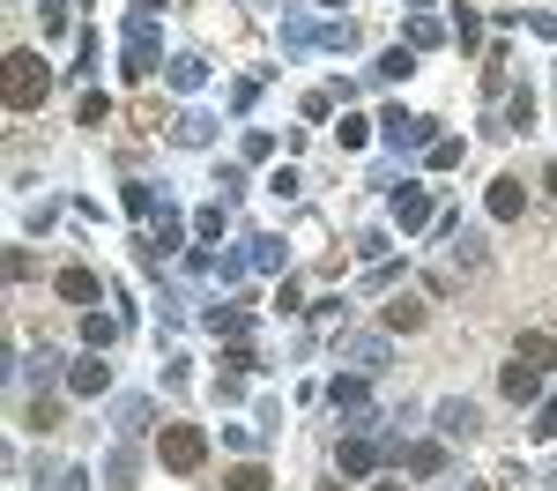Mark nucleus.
<instances>
[{"mask_svg": "<svg viewBox=\"0 0 557 491\" xmlns=\"http://www.w3.org/2000/svg\"><path fill=\"white\" fill-rule=\"evenodd\" d=\"M0 97H8V112H38L45 97H52V60H45L38 45H15V52H8Z\"/></svg>", "mask_w": 557, "mask_h": 491, "instance_id": "f257e3e1", "label": "nucleus"}, {"mask_svg": "<svg viewBox=\"0 0 557 491\" xmlns=\"http://www.w3.org/2000/svg\"><path fill=\"white\" fill-rule=\"evenodd\" d=\"M157 454H164V469L194 477V469L209 462V432H201V425H164V432H157Z\"/></svg>", "mask_w": 557, "mask_h": 491, "instance_id": "f03ea898", "label": "nucleus"}, {"mask_svg": "<svg viewBox=\"0 0 557 491\" xmlns=\"http://www.w3.org/2000/svg\"><path fill=\"white\" fill-rule=\"evenodd\" d=\"M164 67V45H157V15H127V83H149Z\"/></svg>", "mask_w": 557, "mask_h": 491, "instance_id": "7ed1b4c3", "label": "nucleus"}, {"mask_svg": "<svg viewBox=\"0 0 557 491\" xmlns=\"http://www.w3.org/2000/svg\"><path fill=\"white\" fill-rule=\"evenodd\" d=\"M386 454H394V446H386L380 432H372V425H357V432H349V440L335 446V469H343V477H372Z\"/></svg>", "mask_w": 557, "mask_h": 491, "instance_id": "20e7f679", "label": "nucleus"}, {"mask_svg": "<svg viewBox=\"0 0 557 491\" xmlns=\"http://www.w3.org/2000/svg\"><path fill=\"white\" fill-rule=\"evenodd\" d=\"M380 134H386V149H431V142H438V120H417V112L386 105V112H380Z\"/></svg>", "mask_w": 557, "mask_h": 491, "instance_id": "39448f33", "label": "nucleus"}, {"mask_svg": "<svg viewBox=\"0 0 557 491\" xmlns=\"http://www.w3.org/2000/svg\"><path fill=\"white\" fill-rule=\"evenodd\" d=\"M178 246H186V223H178V209H164V217H149V238H141V261H172Z\"/></svg>", "mask_w": 557, "mask_h": 491, "instance_id": "423d86ee", "label": "nucleus"}, {"mask_svg": "<svg viewBox=\"0 0 557 491\" xmlns=\"http://www.w3.org/2000/svg\"><path fill=\"white\" fill-rule=\"evenodd\" d=\"M112 388V365H104V351H83L75 365H67V395H83V402H97Z\"/></svg>", "mask_w": 557, "mask_h": 491, "instance_id": "0eeeda50", "label": "nucleus"}, {"mask_svg": "<svg viewBox=\"0 0 557 491\" xmlns=\"http://www.w3.org/2000/svg\"><path fill=\"white\" fill-rule=\"evenodd\" d=\"M327 402L364 425V417H372V380H364V372H335V380H327Z\"/></svg>", "mask_w": 557, "mask_h": 491, "instance_id": "6e6552de", "label": "nucleus"}, {"mask_svg": "<svg viewBox=\"0 0 557 491\" xmlns=\"http://www.w3.org/2000/svg\"><path fill=\"white\" fill-rule=\"evenodd\" d=\"M343 365L364 372V380H380L386 372V335H343Z\"/></svg>", "mask_w": 557, "mask_h": 491, "instance_id": "1a4fd4ad", "label": "nucleus"}, {"mask_svg": "<svg viewBox=\"0 0 557 491\" xmlns=\"http://www.w3.org/2000/svg\"><path fill=\"white\" fill-rule=\"evenodd\" d=\"M52 291H60V298H67V306H97V298H104V283H97V268H83V261H75V268H60V275H52Z\"/></svg>", "mask_w": 557, "mask_h": 491, "instance_id": "9d476101", "label": "nucleus"}, {"mask_svg": "<svg viewBox=\"0 0 557 491\" xmlns=\"http://www.w3.org/2000/svg\"><path fill=\"white\" fill-rule=\"evenodd\" d=\"M394 223H401V231H424V223H431V194L417 186V179L394 186Z\"/></svg>", "mask_w": 557, "mask_h": 491, "instance_id": "9b49d317", "label": "nucleus"}, {"mask_svg": "<svg viewBox=\"0 0 557 491\" xmlns=\"http://www.w3.org/2000/svg\"><path fill=\"white\" fill-rule=\"evenodd\" d=\"M483 209H491L498 223H520V209H528V186H520L513 172H506V179H491V194H483Z\"/></svg>", "mask_w": 557, "mask_h": 491, "instance_id": "f8f14e48", "label": "nucleus"}, {"mask_svg": "<svg viewBox=\"0 0 557 491\" xmlns=\"http://www.w3.org/2000/svg\"><path fill=\"white\" fill-rule=\"evenodd\" d=\"M380 320H386V335H417L424 328V298H409V291H394L380 306Z\"/></svg>", "mask_w": 557, "mask_h": 491, "instance_id": "ddd939ff", "label": "nucleus"}, {"mask_svg": "<svg viewBox=\"0 0 557 491\" xmlns=\"http://www.w3.org/2000/svg\"><path fill=\"white\" fill-rule=\"evenodd\" d=\"M475 425H483V417H475V402H438V432H446V440H475Z\"/></svg>", "mask_w": 557, "mask_h": 491, "instance_id": "4468645a", "label": "nucleus"}, {"mask_svg": "<svg viewBox=\"0 0 557 491\" xmlns=\"http://www.w3.org/2000/svg\"><path fill=\"white\" fill-rule=\"evenodd\" d=\"M201 320H209L215 343H246V328H253V320H246V306H209Z\"/></svg>", "mask_w": 557, "mask_h": 491, "instance_id": "2eb2a0df", "label": "nucleus"}, {"mask_svg": "<svg viewBox=\"0 0 557 491\" xmlns=\"http://www.w3.org/2000/svg\"><path fill=\"white\" fill-rule=\"evenodd\" d=\"M498 388H506V402H535V395H543V372H535V365H520V357H513V365L498 372Z\"/></svg>", "mask_w": 557, "mask_h": 491, "instance_id": "dca6fc26", "label": "nucleus"}, {"mask_svg": "<svg viewBox=\"0 0 557 491\" xmlns=\"http://www.w3.org/2000/svg\"><path fill=\"white\" fill-rule=\"evenodd\" d=\"M513 357H520V365H535V372H543V365H557V335H543V328H528V335L513 343Z\"/></svg>", "mask_w": 557, "mask_h": 491, "instance_id": "f3484780", "label": "nucleus"}, {"mask_svg": "<svg viewBox=\"0 0 557 491\" xmlns=\"http://www.w3.org/2000/svg\"><path fill=\"white\" fill-rule=\"evenodd\" d=\"M172 142H186V149H209V142H215V120H209V112H178Z\"/></svg>", "mask_w": 557, "mask_h": 491, "instance_id": "a211bd4d", "label": "nucleus"}, {"mask_svg": "<svg viewBox=\"0 0 557 491\" xmlns=\"http://www.w3.org/2000/svg\"><path fill=\"white\" fill-rule=\"evenodd\" d=\"M120 343V320L112 312H83V351H112Z\"/></svg>", "mask_w": 557, "mask_h": 491, "instance_id": "6ab92c4d", "label": "nucleus"}, {"mask_svg": "<svg viewBox=\"0 0 557 491\" xmlns=\"http://www.w3.org/2000/svg\"><path fill=\"white\" fill-rule=\"evenodd\" d=\"M483 268V231H454V275H475Z\"/></svg>", "mask_w": 557, "mask_h": 491, "instance_id": "aec40b11", "label": "nucleus"}, {"mask_svg": "<svg viewBox=\"0 0 557 491\" xmlns=\"http://www.w3.org/2000/svg\"><path fill=\"white\" fill-rule=\"evenodd\" d=\"M201 83H209V60L178 52V60H172V89H201Z\"/></svg>", "mask_w": 557, "mask_h": 491, "instance_id": "412c9836", "label": "nucleus"}, {"mask_svg": "<svg viewBox=\"0 0 557 491\" xmlns=\"http://www.w3.org/2000/svg\"><path fill=\"white\" fill-rule=\"evenodd\" d=\"M141 432H149V402L127 395V402H120V440H141Z\"/></svg>", "mask_w": 557, "mask_h": 491, "instance_id": "4be33fe9", "label": "nucleus"}, {"mask_svg": "<svg viewBox=\"0 0 557 491\" xmlns=\"http://www.w3.org/2000/svg\"><path fill=\"white\" fill-rule=\"evenodd\" d=\"M409 469H417V477H438V469H446V446H438V440H417V446H409Z\"/></svg>", "mask_w": 557, "mask_h": 491, "instance_id": "5701e85b", "label": "nucleus"}, {"mask_svg": "<svg viewBox=\"0 0 557 491\" xmlns=\"http://www.w3.org/2000/svg\"><path fill=\"white\" fill-rule=\"evenodd\" d=\"M372 75H380V83H401V75H417V52H401V45H394V52H380V67H372Z\"/></svg>", "mask_w": 557, "mask_h": 491, "instance_id": "b1692460", "label": "nucleus"}, {"mask_svg": "<svg viewBox=\"0 0 557 491\" xmlns=\"http://www.w3.org/2000/svg\"><path fill=\"white\" fill-rule=\"evenodd\" d=\"M535 120V89L520 83V89H506V127H528Z\"/></svg>", "mask_w": 557, "mask_h": 491, "instance_id": "393cba45", "label": "nucleus"}, {"mask_svg": "<svg viewBox=\"0 0 557 491\" xmlns=\"http://www.w3.org/2000/svg\"><path fill=\"white\" fill-rule=\"evenodd\" d=\"M424 164H431V172H454V164H461V142H454V134H438V142L424 149Z\"/></svg>", "mask_w": 557, "mask_h": 491, "instance_id": "a878e982", "label": "nucleus"}, {"mask_svg": "<svg viewBox=\"0 0 557 491\" xmlns=\"http://www.w3.org/2000/svg\"><path fill=\"white\" fill-rule=\"evenodd\" d=\"M246 261L253 268H283V238H246Z\"/></svg>", "mask_w": 557, "mask_h": 491, "instance_id": "bb28decb", "label": "nucleus"}, {"mask_svg": "<svg viewBox=\"0 0 557 491\" xmlns=\"http://www.w3.org/2000/svg\"><path fill=\"white\" fill-rule=\"evenodd\" d=\"M104 477H112V484H134V440H120V446H112V462H104Z\"/></svg>", "mask_w": 557, "mask_h": 491, "instance_id": "cd10ccee", "label": "nucleus"}, {"mask_svg": "<svg viewBox=\"0 0 557 491\" xmlns=\"http://www.w3.org/2000/svg\"><path fill=\"white\" fill-rule=\"evenodd\" d=\"M231 491H275V477L260 462H246V469H231Z\"/></svg>", "mask_w": 557, "mask_h": 491, "instance_id": "c85d7f7f", "label": "nucleus"}, {"mask_svg": "<svg viewBox=\"0 0 557 491\" xmlns=\"http://www.w3.org/2000/svg\"><path fill=\"white\" fill-rule=\"evenodd\" d=\"M127 209L134 217H157V186L149 179H127Z\"/></svg>", "mask_w": 557, "mask_h": 491, "instance_id": "c756f323", "label": "nucleus"}, {"mask_svg": "<svg viewBox=\"0 0 557 491\" xmlns=\"http://www.w3.org/2000/svg\"><path fill=\"white\" fill-rule=\"evenodd\" d=\"M38 23H45V45L67 30V0H38Z\"/></svg>", "mask_w": 557, "mask_h": 491, "instance_id": "7c9ffc66", "label": "nucleus"}, {"mask_svg": "<svg viewBox=\"0 0 557 491\" xmlns=\"http://www.w3.org/2000/svg\"><path fill=\"white\" fill-rule=\"evenodd\" d=\"M298 186H305V179L290 172V164H275V172H268V194H275V201H298Z\"/></svg>", "mask_w": 557, "mask_h": 491, "instance_id": "2f4dec72", "label": "nucleus"}, {"mask_svg": "<svg viewBox=\"0 0 557 491\" xmlns=\"http://www.w3.org/2000/svg\"><path fill=\"white\" fill-rule=\"evenodd\" d=\"M238 149H246V164H260V157H275V134H268V127H246V142H238Z\"/></svg>", "mask_w": 557, "mask_h": 491, "instance_id": "473e14b6", "label": "nucleus"}, {"mask_svg": "<svg viewBox=\"0 0 557 491\" xmlns=\"http://www.w3.org/2000/svg\"><path fill=\"white\" fill-rule=\"evenodd\" d=\"M320 45H335V52H349V45H357V23H343V15H335V23H320Z\"/></svg>", "mask_w": 557, "mask_h": 491, "instance_id": "72a5a7b5", "label": "nucleus"}, {"mask_svg": "<svg viewBox=\"0 0 557 491\" xmlns=\"http://www.w3.org/2000/svg\"><path fill=\"white\" fill-rule=\"evenodd\" d=\"M223 217H231V201H209V209L194 217V231H201V238H223Z\"/></svg>", "mask_w": 557, "mask_h": 491, "instance_id": "f704fd0d", "label": "nucleus"}, {"mask_svg": "<svg viewBox=\"0 0 557 491\" xmlns=\"http://www.w3.org/2000/svg\"><path fill=\"white\" fill-rule=\"evenodd\" d=\"M372 127H380V120H349V112H343V149H364Z\"/></svg>", "mask_w": 557, "mask_h": 491, "instance_id": "c9c22d12", "label": "nucleus"}, {"mask_svg": "<svg viewBox=\"0 0 557 491\" xmlns=\"http://www.w3.org/2000/svg\"><path fill=\"white\" fill-rule=\"evenodd\" d=\"M75 60H83V75H89V67L104 60V38H97V30H83V38H75Z\"/></svg>", "mask_w": 557, "mask_h": 491, "instance_id": "e433bc0d", "label": "nucleus"}, {"mask_svg": "<svg viewBox=\"0 0 557 491\" xmlns=\"http://www.w3.org/2000/svg\"><path fill=\"white\" fill-rule=\"evenodd\" d=\"M104 120H112V97L89 89V97H83V127H104Z\"/></svg>", "mask_w": 557, "mask_h": 491, "instance_id": "4c0bfd02", "label": "nucleus"}, {"mask_svg": "<svg viewBox=\"0 0 557 491\" xmlns=\"http://www.w3.org/2000/svg\"><path fill=\"white\" fill-rule=\"evenodd\" d=\"M30 425H38V432H52V425H60V402L38 395V402H30Z\"/></svg>", "mask_w": 557, "mask_h": 491, "instance_id": "58836bf2", "label": "nucleus"}, {"mask_svg": "<svg viewBox=\"0 0 557 491\" xmlns=\"http://www.w3.org/2000/svg\"><path fill=\"white\" fill-rule=\"evenodd\" d=\"M223 365H231V372H260V357L246 351V343H231V351H223Z\"/></svg>", "mask_w": 557, "mask_h": 491, "instance_id": "ea45409f", "label": "nucleus"}, {"mask_svg": "<svg viewBox=\"0 0 557 491\" xmlns=\"http://www.w3.org/2000/svg\"><path fill=\"white\" fill-rule=\"evenodd\" d=\"M535 432H543V440H557V395H543V409H535Z\"/></svg>", "mask_w": 557, "mask_h": 491, "instance_id": "a19ab883", "label": "nucleus"}, {"mask_svg": "<svg viewBox=\"0 0 557 491\" xmlns=\"http://www.w3.org/2000/svg\"><path fill=\"white\" fill-rule=\"evenodd\" d=\"M157 8H164V0H134V15H157Z\"/></svg>", "mask_w": 557, "mask_h": 491, "instance_id": "79ce46f5", "label": "nucleus"}, {"mask_svg": "<svg viewBox=\"0 0 557 491\" xmlns=\"http://www.w3.org/2000/svg\"><path fill=\"white\" fill-rule=\"evenodd\" d=\"M543 186H550V194H557V164H550V172H543Z\"/></svg>", "mask_w": 557, "mask_h": 491, "instance_id": "37998d69", "label": "nucleus"}, {"mask_svg": "<svg viewBox=\"0 0 557 491\" xmlns=\"http://www.w3.org/2000/svg\"><path fill=\"white\" fill-rule=\"evenodd\" d=\"M320 491H349V484H320Z\"/></svg>", "mask_w": 557, "mask_h": 491, "instance_id": "c03bdc74", "label": "nucleus"}, {"mask_svg": "<svg viewBox=\"0 0 557 491\" xmlns=\"http://www.w3.org/2000/svg\"><path fill=\"white\" fill-rule=\"evenodd\" d=\"M372 491H401V484H372Z\"/></svg>", "mask_w": 557, "mask_h": 491, "instance_id": "a18cd8bd", "label": "nucleus"}, {"mask_svg": "<svg viewBox=\"0 0 557 491\" xmlns=\"http://www.w3.org/2000/svg\"><path fill=\"white\" fill-rule=\"evenodd\" d=\"M475 491H491V484H475Z\"/></svg>", "mask_w": 557, "mask_h": 491, "instance_id": "49530a36", "label": "nucleus"}]
</instances>
